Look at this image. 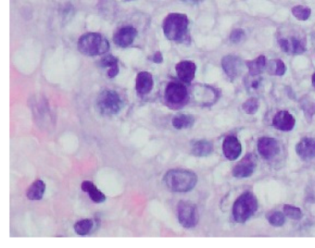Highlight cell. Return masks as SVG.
I'll return each instance as SVG.
<instances>
[{"label":"cell","mask_w":315,"mask_h":248,"mask_svg":"<svg viewBox=\"0 0 315 248\" xmlns=\"http://www.w3.org/2000/svg\"><path fill=\"white\" fill-rule=\"evenodd\" d=\"M258 209V200L255 195L246 192L236 200L233 206V217L238 223H245L249 220Z\"/></svg>","instance_id":"cell-4"},{"label":"cell","mask_w":315,"mask_h":248,"mask_svg":"<svg viewBox=\"0 0 315 248\" xmlns=\"http://www.w3.org/2000/svg\"><path fill=\"white\" fill-rule=\"evenodd\" d=\"M222 66L229 78L235 79L238 77L242 70V61L234 55H227L222 60Z\"/></svg>","instance_id":"cell-11"},{"label":"cell","mask_w":315,"mask_h":248,"mask_svg":"<svg viewBox=\"0 0 315 248\" xmlns=\"http://www.w3.org/2000/svg\"><path fill=\"white\" fill-rule=\"evenodd\" d=\"M94 222L91 219H82L77 221L74 225V230L78 235H87L93 230Z\"/></svg>","instance_id":"cell-24"},{"label":"cell","mask_w":315,"mask_h":248,"mask_svg":"<svg viewBox=\"0 0 315 248\" xmlns=\"http://www.w3.org/2000/svg\"><path fill=\"white\" fill-rule=\"evenodd\" d=\"M194 123V118L192 116L187 114H179L173 118L172 125L178 130L188 129Z\"/></svg>","instance_id":"cell-23"},{"label":"cell","mask_w":315,"mask_h":248,"mask_svg":"<svg viewBox=\"0 0 315 248\" xmlns=\"http://www.w3.org/2000/svg\"><path fill=\"white\" fill-rule=\"evenodd\" d=\"M153 61L155 62V63H162L163 61H164V59H163V55L161 53L160 51H157V52H155L154 56H153Z\"/></svg>","instance_id":"cell-31"},{"label":"cell","mask_w":315,"mask_h":248,"mask_svg":"<svg viewBox=\"0 0 315 248\" xmlns=\"http://www.w3.org/2000/svg\"><path fill=\"white\" fill-rule=\"evenodd\" d=\"M296 152L297 156L303 160H309L315 156V140L312 138H304L297 146Z\"/></svg>","instance_id":"cell-17"},{"label":"cell","mask_w":315,"mask_h":248,"mask_svg":"<svg viewBox=\"0 0 315 248\" xmlns=\"http://www.w3.org/2000/svg\"><path fill=\"white\" fill-rule=\"evenodd\" d=\"M101 66L108 68L107 75L109 78H114L119 74V61L112 55H107L104 59H102Z\"/></svg>","instance_id":"cell-21"},{"label":"cell","mask_w":315,"mask_h":248,"mask_svg":"<svg viewBox=\"0 0 315 248\" xmlns=\"http://www.w3.org/2000/svg\"><path fill=\"white\" fill-rule=\"evenodd\" d=\"M197 175L186 170H171L167 171L163 179L166 187L174 193L190 192L197 184Z\"/></svg>","instance_id":"cell-1"},{"label":"cell","mask_w":315,"mask_h":248,"mask_svg":"<svg viewBox=\"0 0 315 248\" xmlns=\"http://www.w3.org/2000/svg\"><path fill=\"white\" fill-rule=\"evenodd\" d=\"M185 2H189V3H199L202 0H183Z\"/></svg>","instance_id":"cell-32"},{"label":"cell","mask_w":315,"mask_h":248,"mask_svg":"<svg viewBox=\"0 0 315 248\" xmlns=\"http://www.w3.org/2000/svg\"><path fill=\"white\" fill-rule=\"evenodd\" d=\"M163 32L167 39L183 41L189 27V19L183 13H170L163 22Z\"/></svg>","instance_id":"cell-2"},{"label":"cell","mask_w":315,"mask_h":248,"mask_svg":"<svg viewBox=\"0 0 315 248\" xmlns=\"http://www.w3.org/2000/svg\"><path fill=\"white\" fill-rule=\"evenodd\" d=\"M165 97L169 103H183L188 97V89L183 84L172 82L167 85Z\"/></svg>","instance_id":"cell-8"},{"label":"cell","mask_w":315,"mask_h":248,"mask_svg":"<svg viewBox=\"0 0 315 248\" xmlns=\"http://www.w3.org/2000/svg\"><path fill=\"white\" fill-rule=\"evenodd\" d=\"M96 105L103 115L111 116L119 113L123 102L117 92L106 89L98 96Z\"/></svg>","instance_id":"cell-5"},{"label":"cell","mask_w":315,"mask_h":248,"mask_svg":"<svg viewBox=\"0 0 315 248\" xmlns=\"http://www.w3.org/2000/svg\"><path fill=\"white\" fill-rule=\"evenodd\" d=\"M196 64L193 61H182L176 65V72L183 83H191L195 77Z\"/></svg>","instance_id":"cell-15"},{"label":"cell","mask_w":315,"mask_h":248,"mask_svg":"<svg viewBox=\"0 0 315 248\" xmlns=\"http://www.w3.org/2000/svg\"><path fill=\"white\" fill-rule=\"evenodd\" d=\"M278 142L271 137H262L258 141V151L265 159H271L279 154Z\"/></svg>","instance_id":"cell-9"},{"label":"cell","mask_w":315,"mask_h":248,"mask_svg":"<svg viewBox=\"0 0 315 248\" xmlns=\"http://www.w3.org/2000/svg\"><path fill=\"white\" fill-rule=\"evenodd\" d=\"M214 149L213 144L206 140H199L192 144L191 152L196 157H207Z\"/></svg>","instance_id":"cell-20"},{"label":"cell","mask_w":315,"mask_h":248,"mask_svg":"<svg viewBox=\"0 0 315 248\" xmlns=\"http://www.w3.org/2000/svg\"><path fill=\"white\" fill-rule=\"evenodd\" d=\"M137 37V30L132 26L122 27L115 33L113 41L120 48H127L131 46Z\"/></svg>","instance_id":"cell-10"},{"label":"cell","mask_w":315,"mask_h":248,"mask_svg":"<svg viewBox=\"0 0 315 248\" xmlns=\"http://www.w3.org/2000/svg\"><path fill=\"white\" fill-rule=\"evenodd\" d=\"M292 14L299 21H307L310 17L311 10L308 7L298 5L292 9Z\"/></svg>","instance_id":"cell-25"},{"label":"cell","mask_w":315,"mask_h":248,"mask_svg":"<svg viewBox=\"0 0 315 248\" xmlns=\"http://www.w3.org/2000/svg\"><path fill=\"white\" fill-rule=\"evenodd\" d=\"M178 218L182 227L186 229L194 228L199 220L198 210L195 205L187 201H180L178 205Z\"/></svg>","instance_id":"cell-6"},{"label":"cell","mask_w":315,"mask_h":248,"mask_svg":"<svg viewBox=\"0 0 315 248\" xmlns=\"http://www.w3.org/2000/svg\"><path fill=\"white\" fill-rule=\"evenodd\" d=\"M242 146L239 140L234 136L229 135L226 137L223 143V153L228 160H236L241 154Z\"/></svg>","instance_id":"cell-13"},{"label":"cell","mask_w":315,"mask_h":248,"mask_svg":"<svg viewBox=\"0 0 315 248\" xmlns=\"http://www.w3.org/2000/svg\"><path fill=\"white\" fill-rule=\"evenodd\" d=\"M78 49L85 56L106 54L109 50V42L107 38L98 33H87L79 38Z\"/></svg>","instance_id":"cell-3"},{"label":"cell","mask_w":315,"mask_h":248,"mask_svg":"<svg viewBox=\"0 0 315 248\" xmlns=\"http://www.w3.org/2000/svg\"><path fill=\"white\" fill-rule=\"evenodd\" d=\"M279 44L282 50L287 54H302L307 50L303 41L297 37L282 38L279 40Z\"/></svg>","instance_id":"cell-14"},{"label":"cell","mask_w":315,"mask_h":248,"mask_svg":"<svg viewBox=\"0 0 315 248\" xmlns=\"http://www.w3.org/2000/svg\"><path fill=\"white\" fill-rule=\"evenodd\" d=\"M244 111L248 114H255L259 109V101L256 98H250L242 105Z\"/></svg>","instance_id":"cell-29"},{"label":"cell","mask_w":315,"mask_h":248,"mask_svg":"<svg viewBox=\"0 0 315 248\" xmlns=\"http://www.w3.org/2000/svg\"><path fill=\"white\" fill-rule=\"evenodd\" d=\"M284 213L286 217L295 220H299L303 217V213L299 207L290 205H285L284 206Z\"/></svg>","instance_id":"cell-26"},{"label":"cell","mask_w":315,"mask_h":248,"mask_svg":"<svg viewBox=\"0 0 315 248\" xmlns=\"http://www.w3.org/2000/svg\"><path fill=\"white\" fill-rule=\"evenodd\" d=\"M312 85L315 87V73H313V75H312Z\"/></svg>","instance_id":"cell-33"},{"label":"cell","mask_w":315,"mask_h":248,"mask_svg":"<svg viewBox=\"0 0 315 248\" xmlns=\"http://www.w3.org/2000/svg\"><path fill=\"white\" fill-rule=\"evenodd\" d=\"M246 65L249 69L250 75L255 77L260 75L262 73L263 69L266 66V58L263 55H261L253 61H247Z\"/></svg>","instance_id":"cell-22"},{"label":"cell","mask_w":315,"mask_h":248,"mask_svg":"<svg viewBox=\"0 0 315 248\" xmlns=\"http://www.w3.org/2000/svg\"><path fill=\"white\" fill-rule=\"evenodd\" d=\"M273 125L277 130L283 132L292 131L296 125V119L286 110H282L273 117Z\"/></svg>","instance_id":"cell-12"},{"label":"cell","mask_w":315,"mask_h":248,"mask_svg":"<svg viewBox=\"0 0 315 248\" xmlns=\"http://www.w3.org/2000/svg\"><path fill=\"white\" fill-rule=\"evenodd\" d=\"M270 68H272L271 73H273L274 75H277V76H283L286 72V66L282 60L272 61Z\"/></svg>","instance_id":"cell-27"},{"label":"cell","mask_w":315,"mask_h":248,"mask_svg":"<svg viewBox=\"0 0 315 248\" xmlns=\"http://www.w3.org/2000/svg\"><path fill=\"white\" fill-rule=\"evenodd\" d=\"M245 32L242 29H235L232 31L231 35H230V40L233 43L241 42L245 38Z\"/></svg>","instance_id":"cell-30"},{"label":"cell","mask_w":315,"mask_h":248,"mask_svg":"<svg viewBox=\"0 0 315 248\" xmlns=\"http://www.w3.org/2000/svg\"><path fill=\"white\" fill-rule=\"evenodd\" d=\"M82 190L87 193L91 200L95 204H101L106 201V195L102 193L100 190H98L93 182L89 181H84L81 185Z\"/></svg>","instance_id":"cell-18"},{"label":"cell","mask_w":315,"mask_h":248,"mask_svg":"<svg viewBox=\"0 0 315 248\" xmlns=\"http://www.w3.org/2000/svg\"><path fill=\"white\" fill-rule=\"evenodd\" d=\"M154 87V78L152 73L141 72L137 74L136 91L139 95H147Z\"/></svg>","instance_id":"cell-16"},{"label":"cell","mask_w":315,"mask_h":248,"mask_svg":"<svg viewBox=\"0 0 315 248\" xmlns=\"http://www.w3.org/2000/svg\"><path fill=\"white\" fill-rule=\"evenodd\" d=\"M46 192V184L42 180H36L33 182L26 192V196L32 201L41 200Z\"/></svg>","instance_id":"cell-19"},{"label":"cell","mask_w":315,"mask_h":248,"mask_svg":"<svg viewBox=\"0 0 315 248\" xmlns=\"http://www.w3.org/2000/svg\"><path fill=\"white\" fill-rule=\"evenodd\" d=\"M285 215L281 212H273L268 218L269 223L273 227H282L285 222Z\"/></svg>","instance_id":"cell-28"},{"label":"cell","mask_w":315,"mask_h":248,"mask_svg":"<svg viewBox=\"0 0 315 248\" xmlns=\"http://www.w3.org/2000/svg\"><path fill=\"white\" fill-rule=\"evenodd\" d=\"M256 157L248 154L233 169V175L236 178H248L253 174L256 169Z\"/></svg>","instance_id":"cell-7"}]
</instances>
